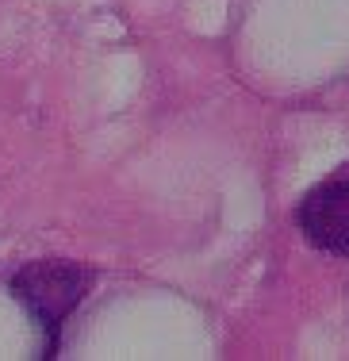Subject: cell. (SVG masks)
Here are the masks:
<instances>
[{
	"instance_id": "6da1fadb",
	"label": "cell",
	"mask_w": 349,
	"mask_h": 361,
	"mask_svg": "<svg viewBox=\"0 0 349 361\" xmlns=\"http://www.w3.org/2000/svg\"><path fill=\"white\" fill-rule=\"evenodd\" d=\"M8 288L46 334V357H54L65 319L77 312L84 292L92 288V269H84L81 262H65V257H42V262L20 265Z\"/></svg>"
},
{
	"instance_id": "7a4b0ae2",
	"label": "cell",
	"mask_w": 349,
	"mask_h": 361,
	"mask_svg": "<svg viewBox=\"0 0 349 361\" xmlns=\"http://www.w3.org/2000/svg\"><path fill=\"white\" fill-rule=\"evenodd\" d=\"M300 231L315 250L349 257V180H322L300 204Z\"/></svg>"
}]
</instances>
